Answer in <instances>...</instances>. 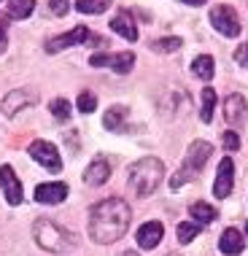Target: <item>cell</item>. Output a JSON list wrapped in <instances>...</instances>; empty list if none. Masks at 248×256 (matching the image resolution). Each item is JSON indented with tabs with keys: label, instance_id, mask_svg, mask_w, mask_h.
<instances>
[{
	"label": "cell",
	"instance_id": "2e32d148",
	"mask_svg": "<svg viewBox=\"0 0 248 256\" xmlns=\"http://www.w3.org/2000/svg\"><path fill=\"white\" fill-rule=\"evenodd\" d=\"M111 30L119 32L124 40H138V27L132 22V14L130 11H119L116 16L111 19Z\"/></svg>",
	"mask_w": 248,
	"mask_h": 256
},
{
	"label": "cell",
	"instance_id": "6da1fadb",
	"mask_svg": "<svg viewBox=\"0 0 248 256\" xmlns=\"http://www.w3.org/2000/svg\"><path fill=\"white\" fill-rule=\"evenodd\" d=\"M130 218H132L130 205L122 197H108L94 205L92 213H89V234H92L94 243L111 246L119 238H124Z\"/></svg>",
	"mask_w": 248,
	"mask_h": 256
},
{
	"label": "cell",
	"instance_id": "8992f818",
	"mask_svg": "<svg viewBox=\"0 0 248 256\" xmlns=\"http://www.w3.org/2000/svg\"><path fill=\"white\" fill-rule=\"evenodd\" d=\"M210 24L226 38L240 36V19H238V11L232 8V6H213L210 8Z\"/></svg>",
	"mask_w": 248,
	"mask_h": 256
},
{
	"label": "cell",
	"instance_id": "44dd1931",
	"mask_svg": "<svg viewBox=\"0 0 248 256\" xmlns=\"http://www.w3.org/2000/svg\"><path fill=\"white\" fill-rule=\"evenodd\" d=\"M192 73H194L197 78H202V81H210L213 78V57L210 54H202V57H197L194 62H192Z\"/></svg>",
	"mask_w": 248,
	"mask_h": 256
},
{
	"label": "cell",
	"instance_id": "836d02e7",
	"mask_svg": "<svg viewBox=\"0 0 248 256\" xmlns=\"http://www.w3.org/2000/svg\"><path fill=\"white\" fill-rule=\"evenodd\" d=\"M122 256H138V254H135V251H124Z\"/></svg>",
	"mask_w": 248,
	"mask_h": 256
},
{
	"label": "cell",
	"instance_id": "8fae6325",
	"mask_svg": "<svg viewBox=\"0 0 248 256\" xmlns=\"http://www.w3.org/2000/svg\"><path fill=\"white\" fill-rule=\"evenodd\" d=\"M224 119L230 124H235V127H243L248 122V102L243 94H230L224 100Z\"/></svg>",
	"mask_w": 248,
	"mask_h": 256
},
{
	"label": "cell",
	"instance_id": "277c9868",
	"mask_svg": "<svg viewBox=\"0 0 248 256\" xmlns=\"http://www.w3.org/2000/svg\"><path fill=\"white\" fill-rule=\"evenodd\" d=\"M32 238H36V243L40 248H46V251H52V254H62V251H68V248L76 246L73 234H68L62 226H57L54 221H46V218L36 221V226H32Z\"/></svg>",
	"mask_w": 248,
	"mask_h": 256
},
{
	"label": "cell",
	"instance_id": "83f0119b",
	"mask_svg": "<svg viewBox=\"0 0 248 256\" xmlns=\"http://www.w3.org/2000/svg\"><path fill=\"white\" fill-rule=\"evenodd\" d=\"M222 146H224L226 151H238V148H240V135L232 132V130H230V132H224V135H222Z\"/></svg>",
	"mask_w": 248,
	"mask_h": 256
},
{
	"label": "cell",
	"instance_id": "f546056e",
	"mask_svg": "<svg viewBox=\"0 0 248 256\" xmlns=\"http://www.w3.org/2000/svg\"><path fill=\"white\" fill-rule=\"evenodd\" d=\"M235 62H238V65H243V68H248V44L238 46V52H235Z\"/></svg>",
	"mask_w": 248,
	"mask_h": 256
},
{
	"label": "cell",
	"instance_id": "5bb4252c",
	"mask_svg": "<svg viewBox=\"0 0 248 256\" xmlns=\"http://www.w3.org/2000/svg\"><path fill=\"white\" fill-rule=\"evenodd\" d=\"M162 234H164V226L160 224V221H146V224L138 230V246L140 248H156L160 246V240H162Z\"/></svg>",
	"mask_w": 248,
	"mask_h": 256
},
{
	"label": "cell",
	"instance_id": "ba28073f",
	"mask_svg": "<svg viewBox=\"0 0 248 256\" xmlns=\"http://www.w3.org/2000/svg\"><path fill=\"white\" fill-rule=\"evenodd\" d=\"M30 156L36 159L38 164H44L46 170H52V172H60L62 170V159H60V151L54 143L49 140H36L30 146Z\"/></svg>",
	"mask_w": 248,
	"mask_h": 256
},
{
	"label": "cell",
	"instance_id": "cb8c5ba5",
	"mask_svg": "<svg viewBox=\"0 0 248 256\" xmlns=\"http://www.w3.org/2000/svg\"><path fill=\"white\" fill-rule=\"evenodd\" d=\"M200 232H202V226L194 224V221H184V224H178V240H181L184 246L192 243V240H194Z\"/></svg>",
	"mask_w": 248,
	"mask_h": 256
},
{
	"label": "cell",
	"instance_id": "d6a6232c",
	"mask_svg": "<svg viewBox=\"0 0 248 256\" xmlns=\"http://www.w3.org/2000/svg\"><path fill=\"white\" fill-rule=\"evenodd\" d=\"M6 52V38H0V54Z\"/></svg>",
	"mask_w": 248,
	"mask_h": 256
},
{
	"label": "cell",
	"instance_id": "e0dca14e",
	"mask_svg": "<svg viewBox=\"0 0 248 256\" xmlns=\"http://www.w3.org/2000/svg\"><path fill=\"white\" fill-rule=\"evenodd\" d=\"M218 248H222V254H226V256L243 254V248H246L243 234H240L238 230H226V232L222 234V240H218Z\"/></svg>",
	"mask_w": 248,
	"mask_h": 256
},
{
	"label": "cell",
	"instance_id": "52a82bcc",
	"mask_svg": "<svg viewBox=\"0 0 248 256\" xmlns=\"http://www.w3.org/2000/svg\"><path fill=\"white\" fill-rule=\"evenodd\" d=\"M89 65L92 68H111L116 73H130L135 65V54L130 52H119V54H94V57H89Z\"/></svg>",
	"mask_w": 248,
	"mask_h": 256
},
{
	"label": "cell",
	"instance_id": "9a60e30c",
	"mask_svg": "<svg viewBox=\"0 0 248 256\" xmlns=\"http://www.w3.org/2000/svg\"><path fill=\"white\" fill-rule=\"evenodd\" d=\"M32 102H36V98H32L30 92H24V89H16V92H11L8 98H3L0 108H3L6 116H16L24 106H32Z\"/></svg>",
	"mask_w": 248,
	"mask_h": 256
},
{
	"label": "cell",
	"instance_id": "d6986e66",
	"mask_svg": "<svg viewBox=\"0 0 248 256\" xmlns=\"http://www.w3.org/2000/svg\"><path fill=\"white\" fill-rule=\"evenodd\" d=\"M36 8V0H8V11L6 16L8 19H27Z\"/></svg>",
	"mask_w": 248,
	"mask_h": 256
},
{
	"label": "cell",
	"instance_id": "484cf974",
	"mask_svg": "<svg viewBox=\"0 0 248 256\" xmlns=\"http://www.w3.org/2000/svg\"><path fill=\"white\" fill-rule=\"evenodd\" d=\"M181 44H184L181 38H160V40H154V44H151V49L164 54V52H176V49H181Z\"/></svg>",
	"mask_w": 248,
	"mask_h": 256
},
{
	"label": "cell",
	"instance_id": "4316f807",
	"mask_svg": "<svg viewBox=\"0 0 248 256\" xmlns=\"http://www.w3.org/2000/svg\"><path fill=\"white\" fill-rule=\"evenodd\" d=\"M94 108H98V98H94L92 92H81L78 94V110L81 114H92Z\"/></svg>",
	"mask_w": 248,
	"mask_h": 256
},
{
	"label": "cell",
	"instance_id": "30bf717a",
	"mask_svg": "<svg viewBox=\"0 0 248 256\" xmlns=\"http://www.w3.org/2000/svg\"><path fill=\"white\" fill-rule=\"evenodd\" d=\"M0 189H3L8 205L22 202V184H19V178H16V172H14L11 164H3V168H0Z\"/></svg>",
	"mask_w": 248,
	"mask_h": 256
},
{
	"label": "cell",
	"instance_id": "ffe728a7",
	"mask_svg": "<svg viewBox=\"0 0 248 256\" xmlns=\"http://www.w3.org/2000/svg\"><path fill=\"white\" fill-rule=\"evenodd\" d=\"M189 213H192V218H194L197 224H210V221L218 216L216 208L208 205V202H194V205H189Z\"/></svg>",
	"mask_w": 248,
	"mask_h": 256
},
{
	"label": "cell",
	"instance_id": "e575fe53",
	"mask_svg": "<svg viewBox=\"0 0 248 256\" xmlns=\"http://www.w3.org/2000/svg\"><path fill=\"white\" fill-rule=\"evenodd\" d=\"M246 232H248V224H246Z\"/></svg>",
	"mask_w": 248,
	"mask_h": 256
},
{
	"label": "cell",
	"instance_id": "ac0fdd59",
	"mask_svg": "<svg viewBox=\"0 0 248 256\" xmlns=\"http://www.w3.org/2000/svg\"><path fill=\"white\" fill-rule=\"evenodd\" d=\"M102 124H106V130H114V132H119V130L127 127V108L124 106H114L106 110V119H102Z\"/></svg>",
	"mask_w": 248,
	"mask_h": 256
},
{
	"label": "cell",
	"instance_id": "d4e9b609",
	"mask_svg": "<svg viewBox=\"0 0 248 256\" xmlns=\"http://www.w3.org/2000/svg\"><path fill=\"white\" fill-rule=\"evenodd\" d=\"M49 108H52V114H54V119H57V122H68V119H70V102H68L65 98H54L49 102Z\"/></svg>",
	"mask_w": 248,
	"mask_h": 256
},
{
	"label": "cell",
	"instance_id": "603a6c76",
	"mask_svg": "<svg viewBox=\"0 0 248 256\" xmlns=\"http://www.w3.org/2000/svg\"><path fill=\"white\" fill-rule=\"evenodd\" d=\"M108 6H111V0H76V8L81 14H102L108 11Z\"/></svg>",
	"mask_w": 248,
	"mask_h": 256
},
{
	"label": "cell",
	"instance_id": "3957f363",
	"mask_svg": "<svg viewBox=\"0 0 248 256\" xmlns=\"http://www.w3.org/2000/svg\"><path fill=\"white\" fill-rule=\"evenodd\" d=\"M210 154H213V146H210L208 140H194V143H192L189 151H186V159H184L181 170H178L176 176L170 178V189H173V192L181 189L186 181H192L194 176H200Z\"/></svg>",
	"mask_w": 248,
	"mask_h": 256
},
{
	"label": "cell",
	"instance_id": "7402d4cb",
	"mask_svg": "<svg viewBox=\"0 0 248 256\" xmlns=\"http://www.w3.org/2000/svg\"><path fill=\"white\" fill-rule=\"evenodd\" d=\"M202 108H200V119H202L205 124H208L210 119H213V108H216V92L208 86V89H202Z\"/></svg>",
	"mask_w": 248,
	"mask_h": 256
},
{
	"label": "cell",
	"instance_id": "9c48e42d",
	"mask_svg": "<svg viewBox=\"0 0 248 256\" xmlns=\"http://www.w3.org/2000/svg\"><path fill=\"white\" fill-rule=\"evenodd\" d=\"M232 186H235V162L230 156H224L218 162V172H216V184H213V194L218 200L232 194Z\"/></svg>",
	"mask_w": 248,
	"mask_h": 256
},
{
	"label": "cell",
	"instance_id": "4dcf8cb0",
	"mask_svg": "<svg viewBox=\"0 0 248 256\" xmlns=\"http://www.w3.org/2000/svg\"><path fill=\"white\" fill-rule=\"evenodd\" d=\"M6 24H8V16L0 14V38H6Z\"/></svg>",
	"mask_w": 248,
	"mask_h": 256
},
{
	"label": "cell",
	"instance_id": "5b68a950",
	"mask_svg": "<svg viewBox=\"0 0 248 256\" xmlns=\"http://www.w3.org/2000/svg\"><path fill=\"white\" fill-rule=\"evenodd\" d=\"M102 44V38L98 36H92V30L89 27H73L70 32H65V36H57V38H52V40H46V52L49 54H57L62 49H68V46H78V44Z\"/></svg>",
	"mask_w": 248,
	"mask_h": 256
},
{
	"label": "cell",
	"instance_id": "4fadbf2b",
	"mask_svg": "<svg viewBox=\"0 0 248 256\" xmlns=\"http://www.w3.org/2000/svg\"><path fill=\"white\" fill-rule=\"evenodd\" d=\"M111 178V162L106 156H98L94 162H89V168L84 170V181L89 186H102Z\"/></svg>",
	"mask_w": 248,
	"mask_h": 256
},
{
	"label": "cell",
	"instance_id": "f1b7e54d",
	"mask_svg": "<svg viewBox=\"0 0 248 256\" xmlns=\"http://www.w3.org/2000/svg\"><path fill=\"white\" fill-rule=\"evenodd\" d=\"M49 8H52L54 16H65V14L70 11V3H68V0H52Z\"/></svg>",
	"mask_w": 248,
	"mask_h": 256
},
{
	"label": "cell",
	"instance_id": "7a4b0ae2",
	"mask_svg": "<svg viewBox=\"0 0 248 256\" xmlns=\"http://www.w3.org/2000/svg\"><path fill=\"white\" fill-rule=\"evenodd\" d=\"M162 176H164V164L156 156H146L130 168V189L138 197H148L162 184Z\"/></svg>",
	"mask_w": 248,
	"mask_h": 256
},
{
	"label": "cell",
	"instance_id": "7c38bea8",
	"mask_svg": "<svg viewBox=\"0 0 248 256\" xmlns=\"http://www.w3.org/2000/svg\"><path fill=\"white\" fill-rule=\"evenodd\" d=\"M68 197V186L60 184V181H52V184H40L36 189V202L40 205H57Z\"/></svg>",
	"mask_w": 248,
	"mask_h": 256
},
{
	"label": "cell",
	"instance_id": "d590c367",
	"mask_svg": "<svg viewBox=\"0 0 248 256\" xmlns=\"http://www.w3.org/2000/svg\"><path fill=\"white\" fill-rule=\"evenodd\" d=\"M170 256H178V254H170Z\"/></svg>",
	"mask_w": 248,
	"mask_h": 256
},
{
	"label": "cell",
	"instance_id": "1f68e13d",
	"mask_svg": "<svg viewBox=\"0 0 248 256\" xmlns=\"http://www.w3.org/2000/svg\"><path fill=\"white\" fill-rule=\"evenodd\" d=\"M184 3H186V6H202L205 0H184Z\"/></svg>",
	"mask_w": 248,
	"mask_h": 256
}]
</instances>
